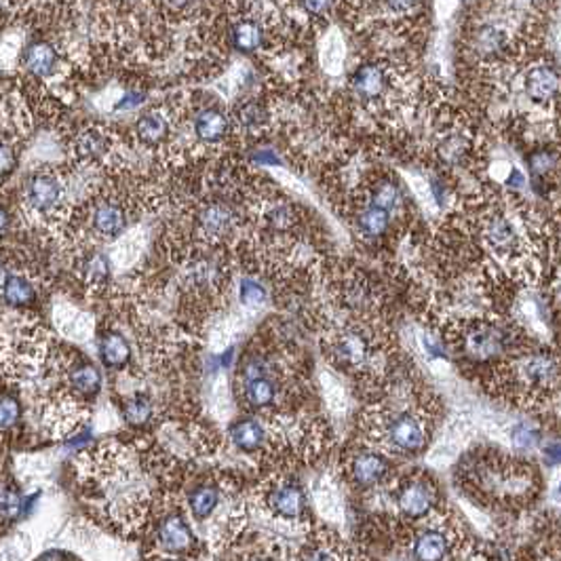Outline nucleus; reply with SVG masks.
Listing matches in <instances>:
<instances>
[{
    "instance_id": "nucleus-1",
    "label": "nucleus",
    "mask_w": 561,
    "mask_h": 561,
    "mask_svg": "<svg viewBox=\"0 0 561 561\" xmlns=\"http://www.w3.org/2000/svg\"><path fill=\"white\" fill-rule=\"evenodd\" d=\"M77 490L87 515L100 528L127 540L148 533L159 506L165 501L140 478L127 449L114 444L79 456Z\"/></svg>"
},
{
    "instance_id": "nucleus-2",
    "label": "nucleus",
    "mask_w": 561,
    "mask_h": 561,
    "mask_svg": "<svg viewBox=\"0 0 561 561\" xmlns=\"http://www.w3.org/2000/svg\"><path fill=\"white\" fill-rule=\"evenodd\" d=\"M465 528L442 508L414 526L412 561H478Z\"/></svg>"
},
{
    "instance_id": "nucleus-3",
    "label": "nucleus",
    "mask_w": 561,
    "mask_h": 561,
    "mask_svg": "<svg viewBox=\"0 0 561 561\" xmlns=\"http://www.w3.org/2000/svg\"><path fill=\"white\" fill-rule=\"evenodd\" d=\"M255 506L260 515L291 533H307L310 528L309 496L300 481L289 478L273 479L257 494Z\"/></svg>"
},
{
    "instance_id": "nucleus-4",
    "label": "nucleus",
    "mask_w": 561,
    "mask_h": 561,
    "mask_svg": "<svg viewBox=\"0 0 561 561\" xmlns=\"http://www.w3.org/2000/svg\"><path fill=\"white\" fill-rule=\"evenodd\" d=\"M146 534H150L146 558L191 561L197 553V533L178 501L175 505H168V501H163Z\"/></svg>"
},
{
    "instance_id": "nucleus-5",
    "label": "nucleus",
    "mask_w": 561,
    "mask_h": 561,
    "mask_svg": "<svg viewBox=\"0 0 561 561\" xmlns=\"http://www.w3.org/2000/svg\"><path fill=\"white\" fill-rule=\"evenodd\" d=\"M66 186L59 173L51 169L32 171L22 186V209L32 220H51L64 209Z\"/></svg>"
},
{
    "instance_id": "nucleus-6",
    "label": "nucleus",
    "mask_w": 561,
    "mask_h": 561,
    "mask_svg": "<svg viewBox=\"0 0 561 561\" xmlns=\"http://www.w3.org/2000/svg\"><path fill=\"white\" fill-rule=\"evenodd\" d=\"M393 501L397 513L412 526L442 508L437 485L426 478L403 479L394 490Z\"/></svg>"
},
{
    "instance_id": "nucleus-7",
    "label": "nucleus",
    "mask_w": 561,
    "mask_h": 561,
    "mask_svg": "<svg viewBox=\"0 0 561 561\" xmlns=\"http://www.w3.org/2000/svg\"><path fill=\"white\" fill-rule=\"evenodd\" d=\"M228 561H296V549L268 534H250L245 530L226 549Z\"/></svg>"
},
{
    "instance_id": "nucleus-8",
    "label": "nucleus",
    "mask_w": 561,
    "mask_h": 561,
    "mask_svg": "<svg viewBox=\"0 0 561 561\" xmlns=\"http://www.w3.org/2000/svg\"><path fill=\"white\" fill-rule=\"evenodd\" d=\"M296 561H353V553L328 526H310L296 549Z\"/></svg>"
},
{
    "instance_id": "nucleus-9",
    "label": "nucleus",
    "mask_w": 561,
    "mask_h": 561,
    "mask_svg": "<svg viewBox=\"0 0 561 561\" xmlns=\"http://www.w3.org/2000/svg\"><path fill=\"white\" fill-rule=\"evenodd\" d=\"M428 433L421 419L412 414H397L385 426V442L399 454H419L426 446Z\"/></svg>"
},
{
    "instance_id": "nucleus-10",
    "label": "nucleus",
    "mask_w": 561,
    "mask_h": 561,
    "mask_svg": "<svg viewBox=\"0 0 561 561\" xmlns=\"http://www.w3.org/2000/svg\"><path fill=\"white\" fill-rule=\"evenodd\" d=\"M391 473L389 460L378 451H357L348 462V481L357 490H371L380 485Z\"/></svg>"
},
{
    "instance_id": "nucleus-11",
    "label": "nucleus",
    "mask_w": 561,
    "mask_h": 561,
    "mask_svg": "<svg viewBox=\"0 0 561 561\" xmlns=\"http://www.w3.org/2000/svg\"><path fill=\"white\" fill-rule=\"evenodd\" d=\"M89 222H91L95 234H100L104 239H116L127 228V214H125L123 205H118L114 201H100L93 205Z\"/></svg>"
},
{
    "instance_id": "nucleus-12",
    "label": "nucleus",
    "mask_w": 561,
    "mask_h": 561,
    "mask_svg": "<svg viewBox=\"0 0 561 561\" xmlns=\"http://www.w3.org/2000/svg\"><path fill=\"white\" fill-rule=\"evenodd\" d=\"M24 66L28 68L30 75H34L38 79L54 77L57 66H59L56 47L47 41H34L24 51Z\"/></svg>"
},
{
    "instance_id": "nucleus-13",
    "label": "nucleus",
    "mask_w": 561,
    "mask_h": 561,
    "mask_svg": "<svg viewBox=\"0 0 561 561\" xmlns=\"http://www.w3.org/2000/svg\"><path fill=\"white\" fill-rule=\"evenodd\" d=\"M36 298H38V289L26 273H11L0 289V300L13 309L30 307L36 302Z\"/></svg>"
},
{
    "instance_id": "nucleus-14",
    "label": "nucleus",
    "mask_w": 561,
    "mask_h": 561,
    "mask_svg": "<svg viewBox=\"0 0 561 561\" xmlns=\"http://www.w3.org/2000/svg\"><path fill=\"white\" fill-rule=\"evenodd\" d=\"M75 157L84 163L100 161L111 150V136L102 127H87L75 138Z\"/></svg>"
},
{
    "instance_id": "nucleus-15",
    "label": "nucleus",
    "mask_w": 561,
    "mask_h": 561,
    "mask_svg": "<svg viewBox=\"0 0 561 561\" xmlns=\"http://www.w3.org/2000/svg\"><path fill=\"white\" fill-rule=\"evenodd\" d=\"M228 437L232 446L243 454H255L266 444V428L253 419H241L230 424Z\"/></svg>"
},
{
    "instance_id": "nucleus-16",
    "label": "nucleus",
    "mask_w": 561,
    "mask_h": 561,
    "mask_svg": "<svg viewBox=\"0 0 561 561\" xmlns=\"http://www.w3.org/2000/svg\"><path fill=\"white\" fill-rule=\"evenodd\" d=\"M560 89V77L549 66H536L528 72L526 79V91L534 102H551L558 95Z\"/></svg>"
},
{
    "instance_id": "nucleus-17",
    "label": "nucleus",
    "mask_w": 561,
    "mask_h": 561,
    "mask_svg": "<svg viewBox=\"0 0 561 561\" xmlns=\"http://www.w3.org/2000/svg\"><path fill=\"white\" fill-rule=\"evenodd\" d=\"M68 387L81 397H95L102 389V374L89 362H79L68 369Z\"/></svg>"
},
{
    "instance_id": "nucleus-18",
    "label": "nucleus",
    "mask_w": 561,
    "mask_h": 561,
    "mask_svg": "<svg viewBox=\"0 0 561 561\" xmlns=\"http://www.w3.org/2000/svg\"><path fill=\"white\" fill-rule=\"evenodd\" d=\"M100 359L111 369H123L131 359V346L118 332H106L100 337Z\"/></svg>"
},
{
    "instance_id": "nucleus-19",
    "label": "nucleus",
    "mask_w": 561,
    "mask_h": 561,
    "mask_svg": "<svg viewBox=\"0 0 561 561\" xmlns=\"http://www.w3.org/2000/svg\"><path fill=\"white\" fill-rule=\"evenodd\" d=\"M353 87H355L357 95H362L364 100H376L387 89V77L380 66L367 64L353 75Z\"/></svg>"
},
{
    "instance_id": "nucleus-20",
    "label": "nucleus",
    "mask_w": 561,
    "mask_h": 561,
    "mask_svg": "<svg viewBox=\"0 0 561 561\" xmlns=\"http://www.w3.org/2000/svg\"><path fill=\"white\" fill-rule=\"evenodd\" d=\"M195 131L203 141H220L228 131V121L225 114L216 108L203 111L195 121Z\"/></svg>"
},
{
    "instance_id": "nucleus-21",
    "label": "nucleus",
    "mask_w": 561,
    "mask_h": 561,
    "mask_svg": "<svg viewBox=\"0 0 561 561\" xmlns=\"http://www.w3.org/2000/svg\"><path fill=\"white\" fill-rule=\"evenodd\" d=\"M136 134L146 146H157L168 138V118L159 113L144 114L136 123Z\"/></svg>"
},
{
    "instance_id": "nucleus-22",
    "label": "nucleus",
    "mask_w": 561,
    "mask_h": 561,
    "mask_svg": "<svg viewBox=\"0 0 561 561\" xmlns=\"http://www.w3.org/2000/svg\"><path fill=\"white\" fill-rule=\"evenodd\" d=\"M24 419V403L15 393H0V437L11 435Z\"/></svg>"
},
{
    "instance_id": "nucleus-23",
    "label": "nucleus",
    "mask_w": 561,
    "mask_h": 561,
    "mask_svg": "<svg viewBox=\"0 0 561 561\" xmlns=\"http://www.w3.org/2000/svg\"><path fill=\"white\" fill-rule=\"evenodd\" d=\"M485 239L488 243L496 250V252L506 253L511 252L517 243V234L513 230V226L505 218L496 216L485 225Z\"/></svg>"
},
{
    "instance_id": "nucleus-24",
    "label": "nucleus",
    "mask_w": 561,
    "mask_h": 561,
    "mask_svg": "<svg viewBox=\"0 0 561 561\" xmlns=\"http://www.w3.org/2000/svg\"><path fill=\"white\" fill-rule=\"evenodd\" d=\"M154 416V405L148 394L136 393L123 403V419L131 426H146Z\"/></svg>"
},
{
    "instance_id": "nucleus-25",
    "label": "nucleus",
    "mask_w": 561,
    "mask_h": 561,
    "mask_svg": "<svg viewBox=\"0 0 561 561\" xmlns=\"http://www.w3.org/2000/svg\"><path fill=\"white\" fill-rule=\"evenodd\" d=\"M232 45L241 51V54H253L260 45H262V30L255 22H239L232 28Z\"/></svg>"
},
{
    "instance_id": "nucleus-26",
    "label": "nucleus",
    "mask_w": 561,
    "mask_h": 561,
    "mask_svg": "<svg viewBox=\"0 0 561 561\" xmlns=\"http://www.w3.org/2000/svg\"><path fill=\"white\" fill-rule=\"evenodd\" d=\"M20 163V146L11 134H0V186L15 173Z\"/></svg>"
},
{
    "instance_id": "nucleus-27",
    "label": "nucleus",
    "mask_w": 561,
    "mask_h": 561,
    "mask_svg": "<svg viewBox=\"0 0 561 561\" xmlns=\"http://www.w3.org/2000/svg\"><path fill=\"white\" fill-rule=\"evenodd\" d=\"M83 279L91 287H102L111 279V264L104 253H91L83 264Z\"/></svg>"
},
{
    "instance_id": "nucleus-28",
    "label": "nucleus",
    "mask_w": 561,
    "mask_h": 561,
    "mask_svg": "<svg viewBox=\"0 0 561 561\" xmlns=\"http://www.w3.org/2000/svg\"><path fill=\"white\" fill-rule=\"evenodd\" d=\"M245 397H248V401L252 403L253 408L262 410V408H271L275 403L277 391H275L273 380H268L266 376H260V378H253L248 382Z\"/></svg>"
},
{
    "instance_id": "nucleus-29",
    "label": "nucleus",
    "mask_w": 561,
    "mask_h": 561,
    "mask_svg": "<svg viewBox=\"0 0 561 561\" xmlns=\"http://www.w3.org/2000/svg\"><path fill=\"white\" fill-rule=\"evenodd\" d=\"M201 225L209 234H225L232 226V211L225 205H211L203 211Z\"/></svg>"
},
{
    "instance_id": "nucleus-30",
    "label": "nucleus",
    "mask_w": 561,
    "mask_h": 561,
    "mask_svg": "<svg viewBox=\"0 0 561 561\" xmlns=\"http://www.w3.org/2000/svg\"><path fill=\"white\" fill-rule=\"evenodd\" d=\"M337 357L346 365H362L367 357L364 337L348 334L337 342Z\"/></svg>"
},
{
    "instance_id": "nucleus-31",
    "label": "nucleus",
    "mask_w": 561,
    "mask_h": 561,
    "mask_svg": "<svg viewBox=\"0 0 561 561\" xmlns=\"http://www.w3.org/2000/svg\"><path fill=\"white\" fill-rule=\"evenodd\" d=\"M399 201H401L399 186L393 184V182H382V184L374 191V195H371V207L391 214L394 207L399 205Z\"/></svg>"
},
{
    "instance_id": "nucleus-32",
    "label": "nucleus",
    "mask_w": 561,
    "mask_h": 561,
    "mask_svg": "<svg viewBox=\"0 0 561 561\" xmlns=\"http://www.w3.org/2000/svg\"><path fill=\"white\" fill-rule=\"evenodd\" d=\"M526 376L534 385H549L556 378V364L549 357H534L530 364L526 365Z\"/></svg>"
},
{
    "instance_id": "nucleus-33",
    "label": "nucleus",
    "mask_w": 561,
    "mask_h": 561,
    "mask_svg": "<svg viewBox=\"0 0 561 561\" xmlns=\"http://www.w3.org/2000/svg\"><path fill=\"white\" fill-rule=\"evenodd\" d=\"M389 222H391L389 214L382 211V209H376V207L365 209L364 214H362V218H359L362 230H364L365 234H369V237L382 234V232L389 228Z\"/></svg>"
},
{
    "instance_id": "nucleus-34",
    "label": "nucleus",
    "mask_w": 561,
    "mask_h": 561,
    "mask_svg": "<svg viewBox=\"0 0 561 561\" xmlns=\"http://www.w3.org/2000/svg\"><path fill=\"white\" fill-rule=\"evenodd\" d=\"M239 296H241V302H243V305L255 307V305H262V302H264L266 291H264V287H262L257 280L245 279L241 283Z\"/></svg>"
},
{
    "instance_id": "nucleus-35",
    "label": "nucleus",
    "mask_w": 561,
    "mask_h": 561,
    "mask_svg": "<svg viewBox=\"0 0 561 561\" xmlns=\"http://www.w3.org/2000/svg\"><path fill=\"white\" fill-rule=\"evenodd\" d=\"M239 121L245 127H260V123L264 121V111L257 104H248L241 108L239 113Z\"/></svg>"
},
{
    "instance_id": "nucleus-36",
    "label": "nucleus",
    "mask_w": 561,
    "mask_h": 561,
    "mask_svg": "<svg viewBox=\"0 0 561 561\" xmlns=\"http://www.w3.org/2000/svg\"><path fill=\"white\" fill-rule=\"evenodd\" d=\"M530 165L536 175H545L551 168H556V157L551 152H536L533 159H530Z\"/></svg>"
},
{
    "instance_id": "nucleus-37",
    "label": "nucleus",
    "mask_w": 561,
    "mask_h": 561,
    "mask_svg": "<svg viewBox=\"0 0 561 561\" xmlns=\"http://www.w3.org/2000/svg\"><path fill=\"white\" fill-rule=\"evenodd\" d=\"M26 549H20V542L18 540H11L7 542L2 549H0V561H22L26 558Z\"/></svg>"
},
{
    "instance_id": "nucleus-38",
    "label": "nucleus",
    "mask_w": 561,
    "mask_h": 561,
    "mask_svg": "<svg viewBox=\"0 0 561 561\" xmlns=\"http://www.w3.org/2000/svg\"><path fill=\"white\" fill-rule=\"evenodd\" d=\"M513 442L519 448H533L534 444H536V433L530 431L528 426H517L515 433H513Z\"/></svg>"
},
{
    "instance_id": "nucleus-39",
    "label": "nucleus",
    "mask_w": 561,
    "mask_h": 561,
    "mask_svg": "<svg viewBox=\"0 0 561 561\" xmlns=\"http://www.w3.org/2000/svg\"><path fill=\"white\" fill-rule=\"evenodd\" d=\"M141 102H144V100H141L140 93H136V95H127V98H125L116 108H118V111H123V108H136V106H140Z\"/></svg>"
},
{
    "instance_id": "nucleus-40",
    "label": "nucleus",
    "mask_w": 561,
    "mask_h": 561,
    "mask_svg": "<svg viewBox=\"0 0 561 561\" xmlns=\"http://www.w3.org/2000/svg\"><path fill=\"white\" fill-rule=\"evenodd\" d=\"M11 226V214L0 205V234H4Z\"/></svg>"
},
{
    "instance_id": "nucleus-41",
    "label": "nucleus",
    "mask_w": 561,
    "mask_h": 561,
    "mask_svg": "<svg viewBox=\"0 0 561 561\" xmlns=\"http://www.w3.org/2000/svg\"><path fill=\"white\" fill-rule=\"evenodd\" d=\"M9 275H11V271H9V262H7V257H2V255H0V289H2V285H4L7 279H9Z\"/></svg>"
},
{
    "instance_id": "nucleus-42",
    "label": "nucleus",
    "mask_w": 561,
    "mask_h": 561,
    "mask_svg": "<svg viewBox=\"0 0 561 561\" xmlns=\"http://www.w3.org/2000/svg\"><path fill=\"white\" fill-rule=\"evenodd\" d=\"M38 561H72L70 558H66L64 553H47L43 558H38Z\"/></svg>"
},
{
    "instance_id": "nucleus-43",
    "label": "nucleus",
    "mask_w": 561,
    "mask_h": 561,
    "mask_svg": "<svg viewBox=\"0 0 561 561\" xmlns=\"http://www.w3.org/2000/svg\"><path fill=\"white\" fill-rule=\"evenodd\" d=\"M255 159H257V161H260V163H266V161H268V163H277V161H279V159H277V157H271V154H268V152H262V154H257V157H255Z\"/></svg>"
},
{
    "instance_id": "nucleus-44",
    "label": "nucleus",
    "mask_w": 561,
    "mask_h": 561,
    "mask_svg": "<svg viewBox=\"0 0 561 561\" xmlns=\"http://www.w3.org/2000/svg\"><path fill=\"white\" fill-rule=\"evenodd\" d=\"M353 561H371V560H369V558H355V556H353Z\"/></svg>"
}]
</instances>
